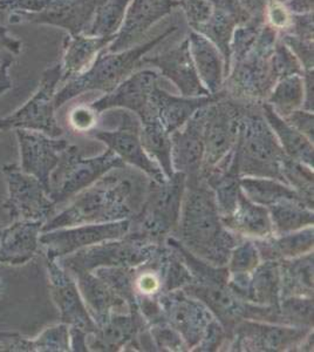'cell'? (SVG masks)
<instances>
[{"instance_id": "5b68a950", "label": "cell", "mask_w": 314, "mask_h": 352, "mask_svg": "<svg viewBox=\"0 0 314 352\" xmlns=\"http://www.w3.org/2000/svg\"><path fill=\"white\" fill-rule=\"evenodd\" d=\"M186 181L187 176L177 172L164 182L150 180L142 208L129 220L128 235L157 244L176 235Z\"/></svg>"}, {"instance_id": "b9f144b4", "label": "cell", "mask_w": 314, "mask_h": 352, "mask_svg": "<svg viewBox=\"0 0 314 352\" xmlns=\"http://www.w3.org/2000/svg\"><path fill=\"white\" fill-rule=\"evenodd\" d=\"M264 24L265 19L262 18H250L236 28L231 43V64L240 60L254 47Z\"/></svg>"}, {"instance_id": "836d02e7", "label": "cell", "mask_w": 314, "mask_h": 352, "mask_svg": "<svg viewBox=\"0 0 314 352\" xmlns=\"http://www.w3.org/2000/svg\"><path fill=\"white\" fill-rule=\"evenodd\" d=\"M275 235L297 232L313 226V208L302 199H285L267 207Z\"/></svg>"}, {"instance_id": "52a82bcc", "label": "cell", "mask_w": 314, "mask_h": 352, "mask_svg": "<svg viewBox=\"0 0 314 352\" xmlns=\"http://www.w3.org/2000/svg\"><path fill=\"white\" fill-rule=\"evenodd\" d=\"M122 166L126 164L111 149L94 157H85L78 146L68 144L49 176L48 197L56 206L64 204L111 169Z\"/></svg>"}, {"instance_id": "6125c7cd", "label": "cell", "mask_w": 314, "mask_h": 352, "mask_svg": "<svg viewBox=\"0 0 314 352\" xmlns=\"http://www.w3.org/2000/svg\"><path fill=\"white\" fill-rule=\"evenodd\" d=\"M0 232H1V230H0Z\"/></svg>"}, {"instance_id": "816d5d0a", "label": "cell", "mask_w": 314, "mask_h": 352, "mask_svg": "<svg viewBox=\"0 0 314 352\" xmlns=\"http://www.w3.org/2000/svg\"><path fill=\"white\" fill-rule=\"evenodd\" d=\"M54 0H0V10L11 13H39L52 4Z\"/></svg>"}, {"instance_id": "f5cc1de1", "label": "cell", "mask_w": 314, "mask_h": 352, "mask_svg": "<svg viewBox=\"0 0 314 352\" xmlns=\"http://www.w3.org/2000/svg\"><path fill=\"white\" fill-rule=\"evenodd\" d=\"M227 340V332L223 328L218 320H211L210 324L208 327L204 337L199 342L195 351H216L222 346L223 342Z\"/></svg>"}, {"instance_id": "3957f363", "label": "cell", "mask_w": 314, "mask_h": 352, "mask_svg": "<svg viewBox=\"0 0 314 352\" xmlns=\"http://www.w3.org/2000/svg\"><path fill=\"white\" fill-rule=\"evenodd\" d=\"M179 30V26L170 25L159 36L134 47L127 48L121 52H108L104 50L96 56V60L87 71L80 76L66 81L63 87L56 93V109L63 107L67 101L72 100L91 91L109 93L117 87L128 76L139 69V61L150 52L153 48L168 39Z\"/></svg>"}, {"instance_id": "9c48e42d", "label": "cell", "mask_w": 314, "mask_h": 352, "mask_svg": "<svg viewBox=\"0 0 314 352\" xmlns=\"http://www.w3.org/2000/svg\"><path fill=\"white\" fill-rule=\"evenodd\" d=\"M219 93L214 102L205 106L203 166L199 176L214 168L235 148L245 111V102Z\"/></svg>"}, {"instance_id": "94428289", "label": "cell", "mask_w": 314, "mask_h": 352, "mask_svg": "<svg viewBox=\"0 0 314 352\" xmlns=\"http://www.w3.org/2000/svg\"><path fill=\"white\" fill-rule=\"evenodd\" d=\"M277 1H279V3H285L287 0H277Z\"/></svg>"}, {"instance_id": "ee69618b", "label": "cell", "mask_w": 314, "mask_h": 352, "mask_svg": "<svg viewBox=\"0 0 314 352\" xmlns=\"http://www.w3.org/2000/svg\"><path fill=\"white\" fill-rule=\"evenodd\" d=\"M271 66L277 82L285 76L302 74V65L279 36L271 56Z\"/></svg>"}, {"instance_id": "484cf974", "label": "cell", "mask_w": 314, "mask_h": 352, "mask_svg": "<svg viewBox=\"0 0 314 352\" xmlns=\"http://www.w3.org/2000/svg\"><path fill=\"white\" fill-rule=\"evenodd\" d=\"M114 36H93L81 34H67L64 41V54L61 65V82L71 80L87 71L94 63L100 52L114 41Z\"/></svg>"}, {"instance_id": "db71d44e", "label": "cell", "mask_w": 314, "mask_h": 352, "mask_svg": "<svg viewBox=\"0 0 314 352\" xmlns=\"http://www.w3.org/2000/svg\"><path fill=\"white\" fill-rule=\"evenodd\" d=\"M284 34L297 36L299 39L313 41V12L292 14V21Z\"/></svg>"}, {"instance_id": "680465c9", "label": "cell", "mask_w": 314, "mask_h": 352, "mask_svg": "<svg viewBox=\"0 0 314 352\" xmlns=\"http://www.w3.org/2000/svg\"><path fill=\"white\" fill-rule=\"evenodd\" d=\"M251 18L265 19V11L270 0H237Z\"/></svg>"}, {"instance_id": "60d3db41", "label": "cell", "mask_w": 314, "mask_h": 352, "mask_svg": "<svg viewBox=\"0 0 314 352\" xmlns=\"http://www.w3.org/2000/svg\"><path fill=\"white\" fill-rule=\"evenodd\" d=\"M279 307L282 324L313 328V297H285Z\"/></svg>"}, {"instance_id": "d6a6232c", "label": "cell", "mask_w": 314, "mask_h": 352, "mask_svg": "<svg viewBox=\"0 0 314 352\" xmlns=\"http://www.w3.org/2000/svg\"><path fill=\"white\" fill-rule=\"evenodd\" d=\"M247 302L280 309V269L278 261H264L251 272Z\"/></svg>"}, {"instance_id": "8d00e7d4", "label": "cell", "mask_w": 314, "mask_h": 352, "mask_svg": "<svg viewBox=\"0 0 314 352\" xmlns=\"http://www.w3.org/2000/svg\"><path fill=\"white\" fill-rule=\"evenodd\" d=\"M239 184L244 195L249 200L264 206L267 208L271 204L285 199H302L295 189L275 179L245 176V177H240Z\"/></svg>"}, {"instance_id": "c3c4849f", "label": "cell", "mask_w": 314, "mask_h": 352, "mask_svg": "<svg viewBox=\"0 0 314 352\" xmlns=\"http://www.w3.org/2000/svg\"><path fill=\"white\" fill-rule=\"evenodd\" d=\"M302 65V73L313 71V41L299 39L290 34H279Z\"/></svg>"}, {"instance_id": "7402d4cb", "label": "cell", "mask_w": 314, "mask_h": 352, "mask_svg": "<svg viewBox=\"0 0 314 352\" xmlns=\"http://www.w3.org/2000/svg\"><path fill=\"white\" fill-rule=\"evenodd\" d=\"M48 270L53 298L59 308L63 322L87 333H93L98 329V325L86 308L76 280L61 264L56 263V258L48 257Z\"/></svg>"}, {"instance_id": "ab89813d", "label": "cell", "mask_w": 314, "mask_h": 352, "mask_svg": "<svg viewBox=\"0 0 314 352\" xmlns=\"http://www.w3.org/2000/svg\"><path fill=\"white\" fill-rule=\"evenodd\" d=\"M313 168L287 156L282 162V173L285 182L298 192L299 197L313 208Z\"/></svg>"}, {"instance_id": "f6af8a7d", "label": "cell", "mask_w": 314, "mask_h": 352, "mask_svg": "<svg viewBox=\"0 0 314 352\" xmlns=\"http://www.w3.org/2000/svg\"><path fill=\"white\" fill-rule=\"evenodd\" d=\"M151 340L156 348L164 351H186L187 345L175 329L171 328L167 322H159L148 327Z\"/></svg>"}, {"instance_id": "11a10c76", "label": "cell", "mask_w": 314, "mask_h": 352, "mask_svg": "<svg viewBox=\"0 0 314 352\" xmlns=\"http://www.w3.org/2000/svg\"><path fill=\"white\" fill-rule=\"evenodd\" d=\"M282 119H285L293 129L302 133V135L306 136L311 142H313V112H309L302 109H297Z\"/></svg>"}, {"instance_id": "e575fe53", "label": "cell", "mask_w": 314, "mask_h": 352, "mask_svg": "<svg viewBox=\"0 0 314 352\" xmlns=\"http://www.w3.org/2000/svg\"><path fill=\"white\" fill-rule=\"evenodd\" d=\"M242 24L237 16L225 12L223 10L214 8L212 14L204 24L199 25L194 30L199 34L205 36L208 41H210L224 58L225 64V78L230 71L231 64V43L236 28Z\"/></svg>"}, {"instance_id": "44dd1931", "label": "cell", "mask_w": 314, "mask_h": 352, "mask_svg": "<svg viewBox=\"0 0 314 352\" xmlns=\"http://www.w3.org/2000/svg\"><path fill=\"white\" fill-rule=\"evenodd\" d=\"M179 6V0H131L124 16V24L106 51L121 52L133 47V45L136 44L151 26Z\"/></svg>"}, {"instance_id": "f907efd6", "label": "cell", "mask_w": 314, "mask_h": 352, "mask_svg": "<svg viewBox=\"0 0 314 352\" xmlns=\"http://www.w3.org/2000/svg\"><path fill=\"white\" fill-rule=\"evenodd\" d=\"M292 13L287 10L284 3L270 0L265 11V23L276 30L278 34H284L290 26Z\"/></svg>"}, {"instance_id": "5bb4252c", "label": "cell", "mask_w": 314, "mask_h": 352, "mask_svg": "<svg viewBox=\"0 0 314 352\" xmlns=\"http://www.w3.org/2000/svg\"><path fill=\"white\" fill-rule=\"evenodd\" d=\"M8 181V199L5 202L13 219L44 222L56 208L46 189L36 177L23 172L16 164L3 169Z\"/></svg>"}, {"instance_id": "1f68e13d", "label": "cell", "mask_w": 314, "mask_h": 352, "mask_svg": "<svg viewBox=\"0 0 314 352\" xmlns=\"http://www.w3.org/2000/svg\"><path fill=\"white\" fill-rule=\"evenodd\" d=\"M280 300L285 297H313V252L279 261Z\"/></svg>"}, {"instance_id": "603a6c76", "label": "cell", "mask_w": 314, "mask_h": 352, "mask_svg": "<svg viewBox=\"0 0 314 352\" xmlns=\"http://www.w3.org/2000/svg\"><path fill=\"white\" fill-rule=\"evenodd\" d=\"M76 285L86 308L98 327L114 314L131 312V305L93 272H76Z\"/></svg>"}, {"instance_id": "d4e9b609", "label": "cell", "mask_w": 314, "mask_h": 352, "mask_svg": "<svg viewBox=\"0 0 314 352\" xmlns=\"http://www.w3.org/2000/svg\"><path fill=\"white\" fill-rule=\"evenodd\" d=\"M219 94L209 96H176L169 94L164 88L156 86L151 96V107L159 122L167 132L172 133L183 127L191 116L199 109L214 102Z\"/></svg>"}, {"instance_id": "7c38bea8", "label": "cell", "mask_w": 314, "mask_h": 352, "mask_svg": "<svg viewBox=\"0 0 314 352\" xmlns=\"http://www.w3.org/2000/svg\"><path fill=\"white\" fill-rule=\"evenodd\" d=\"M311 328L243 320L231 332L232 351H287L299 348Z\"/></svg>"}, {"instance_id": "7a4b0ae2", "label": "cell", "mask_w": 314, "mask_h": 352, "mask_svg": "<svg viewBox=\"0 0 314 352\" xmlns=\"http://www.w3.org/2000/svg\"><path fill=\"white\" fill-rule=\"evenodd\" d=\"M176 240L199 260L227 267L231 252L243 240L223 224L215 194L202 177H187Z\"/></svg>"}, {"instance_id": "ac0fdd59", "label": "cell", "mask_w": 314, "mask_h": 352, "mask_svg": "<svg viewBox=\"0 0 314 352\" xmlns=\"http://www.w3.org/2000/svg\"><path fill=\"white\" fill-rule=\"evenodd\" d=\"M19 141L21 167L26 174L34 176L49 192V176L59 162L60 155L68 147V141L56 139L31 129H16Z\"/></svg>"}, {"instance_id": "f546056e", "label": "cell", "mask_w": 314, "mask_h": 352, "mask_svg": "<svg viewBox=\"0 0 314 352\" xmlns=\"http://www.w3.org/2000/svg\"><path fill=\"white\" fill-rule=\"evenodd\" d=\"M262 112L271 129L275 133L276 138L278 139L284 153L292 160L298 161L313 168V142H311L306 136L293 129L265 101L262 102Z\"/></svg>"}, {"instance_id": "91938a15", "label": "cell", "mask_w": 314, "mask_h": 352, "mask_svg": "<svg viewBox=\"0 0 314 352\" xmlns=\"http://www.w3.org/2000/svg\"><path fill=\"white\" fill-rule=\"evenodd\" d=\"M284 5L292 14L313 12V0H287Z\"/></svg>"}, {"instance_id": "9a60e30c", "label": "cell", "mask_w": 314, "mask_h": 352, "mask_svg": "<svg viewBox=\"0 0 314 352\" xmlns=\"http://www.w3.org/2000/svg\"><path fill=\"white\" fill-rule=\"evenodd\" d=\"M159 74L149 68L136 69L111 92L91 104L101 114L109 109H127L135 113L139 120L156 116L151 107V96L159 82ZM157 118V116H156Z\"/></svg>"}, {"instance_id": "30bf717a", "label": "cell", "mask_w": 314, "mask_h": 352, "mask_svg": "<svg viewBox=\"0 0 314 352\" xmlns=\"http://www.w3.org/2000/svg\"><path fill=\"white\" fill-rule=\"evenodd\" d=\"M61 82V65L53 64L46 68L40 79L39 86L26 104L16 112L0 119V131L6 129H31L59 138L63 129L56 119L54 96Z\"/></svg>"}, {"instance_id": "f35d334b", "label": "cell", "mask_w": 314, "mask_h": 352, "mask_svg": "<svg viewBox=\"0 0 314 352\" xmlns=\"http://www.w3.org/2000/svg\"><path fill=\"white\" fill-rule=\"evenodd\" d=\"M131 0H104L96 8L92 23L85 34L114 36L124 24V16Z\"/></svg>"}, {"instance_id": "83f0119b", "label": "cell", "mask_w": 314, "mask_h": 352, "mask_svg": "<svg viewBox=\"0 0 314 352\" xmlns=\"http://www.w3.org/2000/svg\"><path fill=\"white\" fill-rule=\"evenodd\" d=\"M222 222L230 232L238 236L262 240L275 236L269 209L249 200L240 189L234 212Z\"/></svg>"}, {"instance_id": "d6986e66", "label": "cell", "mask_w": 314, "mask_h": 352, "mask_svg": "<svg viewBox=\"0 0 314 352\" xmlns=\"http://www.w3.org/2000/svg\"><path fill=\"white\" fill-rule=\"evenodd\" d=\"M204 121L205 106L191 116L183 127L171 133V164L174 172L183 173L187 177L201 175L204 157Z\"/></svg>"}, {"instance_id": "e0dca14e", "label": "cell", "mask_w": 314, "mask_h": 352, "mask_svg": "<svg viewBox=\"0 0 314 352\" xmlns=\"http://www.w3.org/2000/svg\"><path fill=\"white\" fill-rule=\"evenodd\" d=\"M104 0H54L43 12L11 13L8 23L12 25H49L63 28L68 34L86 33Z\"/></svg>"}, {"instance_id": "6f0895ef", "label": "cell", "mask_w": 314, "mask_h": 352, "mask_svg": "<svg viewBox=\"0 0 314 352\" xmlns=\"http://www.w3.org/2000/svg\"><path fill=\"white\" fill-rule=\"evenodd\" d=\"M0 50L8 51L14 56H18L23 51V41L12 36L8 28L3 25H0Z\"/></svg>"}, {"instance_id": "7dc6e473", "label": "cell", "mask_w": 314, "mask_h": 352, "mask_svg": "<svg viewBox=\"0 0 314 352\" xmlns=\"http://www.w3.org/2000/svg\"><path fill=\"white\" fill-rule=\"evenodd\" d=\"M99 116L91 104H76L68 114V124L76 132L91 133L99 124Z\"/></svg>"}, {"instance_id": "6da1fadb", "label": "cell", "mask_w": 314, "mask_h": 352, "mask_svg": "<svg viewBox=\"0 0 314 352\" xmlns=\"http://www.w3.org/2000/svg\"><path fill=\"white\" fill-rule=\"evenodd\" d=\"M149 184V176L129 164L111 169L76 194L69 207L53 217L41 232L131 220L142 208Z\"/></svg>"}, {"instance_id": "4316f807", "label": "cell", "mask_w": 314, "mask_h": 352, "mask_svg": "<svg viewBox=\"0 0 314 352\" xmlns=\"http://www.w3.org/2000/svg\"><path fill=\"white\" fill-rule=\"evenodd\" d=\"M187 39L199 80L211 96L218 94L225 80V64L218 48L194 30Z\"/></svg>"}, {"instance_id": "7bdbcfd3", "label": "cell", "mask_w": 314, "mask_h": 352, "mask_svg": "<svg viewBox=\"0 0 314 352\" xmlns=\"http://www.w3.org/2000/svg\"><path fill=\"white\" fill-rule=\"evenodd\" d=\"M259 261L255 241L242 240L232 249L227 268L229 274H249L258 267Z\"/></svg>"}, {"instance_id": "8992f818", "label": "cell", "mask_w": 314, "mask_h": 352, "mask_svg": "<svg viewBox=\"0 0 314 352\" xmlns=\"http://www.w3.org/2000/svg\"><path fill=\"white\" fill-rule=\"evenodd\" d=\"M278 32L267 23L262 26L254 47L242 59L231 64L223 85V96L245 104H262L267 100L276 81L271 56Z\"/></svg>"}, {"instance_id": "d590c367", "label": "cell", "mask_w": 314, "mask_h": 352, "mask_svg": "<svg viewBox=\"0 0 314 352\" xmlns=\"http://www.w3.org/2000/svg\"><path fill=\"white\" fill-rule=\"evenodd\" d=\"M141 121V141L144 151L164 170L167 179L174 175L171 164L170 133L156 116H149Z\"/></svg>"}, {"instance_id": "cb8c5ba5", "label": "cell", "mask_w": 314, "mask_h": 352, "mask_svg": "<svg viewBox=\"0 0 314 352\" xmlns=\"http://www.w3.org/2000/svg\"><path fill=\"white\" fill-rule=\"evenodd\" d=\"M147 328L148 324L139 310L114 314L104 324L98 327L96 331L88 333L92 337L89 348L98 351H119L122 348H133L139 332Z\"/></svg>"}, {"instance_id": "9f6ffc18", "label": "cell", "mask_w": 314, "mask_h": 352, "mask_svg": "<svg viewBox=\"0 0 314 352\" xmlns=\"http://www.w3.org/2000/svg\"><path fill=\"white\" fill-rule=\"evenodd\" d=\"M14 54L5 50H0V96L12 88V79L10 76V68L14 63Z\"/></svg>"}, {"instance_id": "f1b7e54d", "label": "cell", "mask_w": 314, "mask_h": 352, "mask_svg": "<svg viewBox=\"0 0 314 352\" xmlns=\"http://www.w3.org/2000/svg\"><path fill=\"white\" fill-rule=\"evenodd\" d=\"M43 221H20L0 232V263L24 264L36 254Z\"/></svg>"}, {"instance_id": "4dcf8cb0", "label": "cell", "mask_w": 314, "mask_h": 352, "mask_svg": "<svg viewBox=\"0 0 314 352\" xmlns=\"http://www.w3.org/2000/svg\"><path fill=\"white\" fill-rule=\"evenodd\" d=\"M313 226L297 232L256 240L259 256L262 261L291 260L313 250Z\"/></svg>"}, {"instance_id": "2e32d148", "label": "cell", "mask_w": 314, "mask_h": 352, "mask_svg": "<svg viewBox=\"0 0 314 352\" xmlns=\"http://www.w3.org/2000/svg\"><path fill=\"white\" fill-rule=\"evenodd\" d=\"M129 232V220L109 223L82 224L67 229H56L40 236V243L48 247L47 257L60 258L80 249L119 240Z\"/></svg>"}, {"instance_id": "4fadbf2b", "label": "cell", "mask_w": 314, "mask_h": 352, "mask_svg": "<svg viewBox=\"0 0 314 352\" xmlns=\"http://www.w3.org/2000/svg\"><path fill=\"white\" fill-rule=\"evenodd\" d=\"M164 322L179 332L188 350L197 346L215 316L207 305L182 289L157 296Z\"/></svg>"}, {"instance_id": "681fc988", "label": "cell", "mask_w": 314, "mask_h": 352, "mask_svg": "<svg viewBox=\"0 0 314 352\" xmlns=\"http://www.w3.org/2000/svg\"><path fill=\"white\" fill-rule=\"evenodd\" d=\"M179 3L192 30L204 24L214 11L212 5L208 0H179Z\"/></svg>"}, {"instance_id": "8fae6325", "label": "cell", "mask_w": 314, "mask_h": 352, "mask_svg": "<svg viewBox=\"0 0 314 352\" xmlns=\"http://www.w3.org/2000/svg\"><path fill=\"white\" fill-rule=\"evenodd\" d=\"M119 126L114 131L94 129L89 133L96 140L104 142L124 164L142 170L150 180H167L159 164L148 155L141 141V121L135 113L117 109Z\"/></svg>"}, {"instance_id": "277c9868", "label": "cell", "mask_w": 314, "mask_h": 352, "mask_svg": "<svg viewBox=\"0 0 314 352\" xmlns=\"http://www.w3.org/2000/svg\"><path fill=\"white\" fill-rule=\"evenodd\" d=\"M235 148L240 177H267L287 184L282 167L287 155L262 116V104H245Z\"/></svg>"}, {"instance_id": "74e56055", "label": "cell", "mask_w": 314, "mask_h": 352, "mask_svg": "<svg viewBox=\"0 0 314 352\" xmlns=\"http://www.w3.org/2000/svg\"><path fill=\"white\" fill-rule=\"evenodd\" d=\"M305 100V82L302 74L285 76L271 89L265 102L282 118L302 107Z\"/></svg>"}, {"instance_id": "ffe728a7", "label": "cell", "mask_w": 314, "mask_h": 352, "mask_svg": "<svg viewBox=\"0 0 314 352\" xmlns=\"http://www.w3.org/2000/svg\"><path fill=\"white\" fill-rule=\"evenodd\" d=\"M141 65H150L159 69L161 76L175 85L182 96L196 98L211 96L197 76L187 38L179 46L169 51L154 56H144L139 61V66Z\"/></svg>"}, {"instance_id": "bcb514c9", "label": "cell", "mask_w": 314, "mask_h": 352, "mask_svg": "<svg viewBox=\"0 0 314 352\" xmlns=\"http://www.w3.org/2000/svg\"><path fill=\"white\" fill-rule=\"evenodd\" d=\"M69 350V330L67 325L53 327L36 340V351H67Z\"/></svg>"}, {"instance_id": "ba28073f", "label": "cell", "mask_w": 314, "mask_h": 352, "mask_svg": "<svg viewBox=\"0 0 314 352\" xmlns=\"http://www.w3.org/2000/svg\"><path fill=\"white\" fill-rule=\"evenodd\" d=\"M162 244L153 243L126 235L119 240L106 241L60 257L59 263L68 272H92L102 267L136 268L147 263Z\"/></svg>"}]
</instances>
